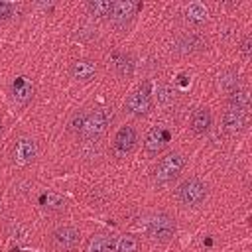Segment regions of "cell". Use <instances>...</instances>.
<instances>
[{
  "label": "cell",
  "mask_w": 252,
  "mask_h": 252,
  "mask_svg": "<svg viewBox=\"0 0 252 252\" xmlns=\"http://www.w3.org/2000/svg\"><path fill=\"white\" fill-rule=\"evenodd\" d=\"M85 252H112V238L108 234L96 232L89 238V242L85 246Z\"/></svg>",
  "instance_id": "obj_19"
},
{
  "label": "cell",
  "mask_w": 252,
  "mask_h": 252,
  "mask_svg": "<svg viewBox=\"0 0 252 252\" xmlns=\"http://www.w3.org/2000/svg\"><path fill=\"white\" fill-rule=\"evenodd\" d=\"M16 12H18V4L0 0V24H4V22H8V20H12V18L16 16Z\"/></svg>",
  "instance_id": "obj_26"
},
{
  "label": "cell",
  "mask_w": 252,
  "mask_h": 252,
  "mask_svg": "<svg viewBox=\"0 0 252 252\" xmlns=\"http://www.w3.org/2000/svg\"><path fill=\"white\" fill-rule=\"evenodd\" d=\"M39 203H41V207H43L45 211H49V213H59V211L65 209V199H63L59 193H53V191L43 193L41 199H39Z\"/></svg>",
  "instance_id": "obj_24"
},
{
  "label": "cell",
  "mask_w": 252,
  "mask_h": 252,
  "mask_svg": "<svg viewBox=\"0 0 252 252\" xmlns=\"http://www.w3.org/2000/svg\"><path fill=\"white\" fill-rule=\"evenodd\" d=\"M185 167V156L181 152H167L163 158L158 159V163L152 169V177L156 183L165 185L175 181Z\"/></svg>",
  "instance_id": "obj_4"
},
{
  "label": "cell",
  "mask_w": 252,
  "mask_h": 252,
  "mask_svg": "<svg viewBox=\"0 0 252 252\" xmlns=\"http://www.w3.org/2000/svg\"><path fill=\"white\" fill-rule=\"evenodd\" d=\"M39 154V148H37V142L30 136H22L18 138L14 144H12V150H10V158H12V163L16 165H30L35 161Z\"/></svg>",
  "instance_id": "obj_7"
},
{
  "label": "cell",
  "mask_w": 252,
  "mask_h": 252,
  "mask_svg": "<svg viewBox=\"0 0 252 252\" xmlns=\"http://www.w3.org/2000/svg\"><path fill=\"white\" fill-rule=\"evenodd\" d=\"M112 252H140V240L134 234H120L112 240Z\"/></svg>",
  "instance_id": "obj_21"
},
{
  "label": "cell",
  "mask_w": 252,
  "mask_h": 252,
  "mask_svg": "<svg viewBox=\"0 0 252 252\" xmlns=\"http://www.w3.org/2000/svg\"><path fill=\"white\" fill-rule=\"evenodd\" d=\"M217 85H219L220 91H224V93L228 94L230 91H234L236 87H240V77H238L236 71L226 69V71L219 73V77H217Z\"/></svg>",
  "instance_id": "obj_22"
},
{
  "label": "cell",
  "mask_w": 252,
  "mask_h": 252,
  "mask_svg": "<svg viewBox=\"0 0 252 252\" xmlns=\"http://www.w3.org/2000/svg\"><path fill=\"white\" fill-rule=\"evenodd\" d=\"M79 242H81V232L71 224H63L51 232V244L59 252H71L79 246Z\"/></svg>",
  "instance_id": "obj_11"
},
{
  "label": "cell",
  "mask_w": 252,
  "mask_h": 252,
  "mask_svg": "<svg viewBox=\"0 0 252 252\" xmlns=\"http://www.w3.org/2000/svg\"><path fill=\"white\" fill-rule=\"evenodd\" d=\"M10 94H12V100H14L16 104L26 106V104L32 102V98H33V94H35V87H33V83H32L30 77L20 75V77H16V79L12 81V85H10Z\"/></svg>",
  "instance_id": "obj_12"
},
{
  "label": "cell",
  "mask_w": 252,
  "mask_h": 252,
  "mask_svg": "<svg viewBox=\"0 0 252 252\" xmlns=\"http://www.w3.org/2000/svg\"><path fill=\"white\" fill-rule=\"evenodd\" d=\"M112 122L110 108H94V110H81V140H100Z\"/></svg>",
  "instance_id": "obj_1"
},
{
  "label": "cell",
  "mask_w": 252,
  "mask_h": 252,
  "mask_svg": "<svg viewBox=\"0 0 252 252\" xmlns=\"http://www.w3.org/2000/svg\"><path fill=\"white\" fill-rule=\"evenodd\" d=\"M173 49L179 55H195L207 49V37L201 32H181L173 39Z\"/></svg>",
  "instance_id": "obj_10"
},
{
  "label": "cell",
  "mask_w": 252,
  "mask_h": 252,
  "mask_svg": "<svg viewBox=\"0 0 252 252\" xmlns=\"http://www.w3.org/2000/svg\"><path fill=\"white\" fill-rule=\"evenodd\" d=\"M220 120H222L224 132H228V134H240L248 126V112L238 110L234 106H226V110L222 112Z\"/></svg>",
  "instance_id": "obj_13"
},
{
  "label": "cell",
  "mask_w": 252,
  "mask_h": 252,
  "mask_svg": "<svg viewBox=\"0 0 252 252\" xmlns=\"http://www.w3.org/2000/svg\"><path fill=\"white\" fill-rule=\"evenodd\" d=\"M0 132H2V120H0Z\"/></svg>",
  "instance_id": "obj_28"
},
{
  "label": "cell",
  "mask_w": 252,
  "mask_h": 252,
  "mask_svg": "<svg viewBox=\"0 0 252 252\" xmlns=\"http://www.w3.org/2000/svg\"><path fill=\"white\" fill-rule=\"evenodd\" d=\"M152 104H154V89H152L150 81H144L126 96L124 108L128 114L142 118L152 110Z\"/></svg>",
  "instance_id": "obj_5"
},
{
  "label": "cell",
  "mask_w": 252,
  "mask_h": 252,
  "mask_svg": "<svg viewBox=\"0 0 252 252\" xmlns=\"http://www.w3.org/2000/svg\"><path fill=\"white\" fill-rule=\"evenodd\" d=\"M112 0H91V2H87L85 4V8H87V12L91 14V16H94V18H108L110 16V12H112Z\"/></svg>",
  "instance_id": "obj_23"
},
{
  "label": "cell",
  "mask_w": 252,
  "mask_h": 252,
  "mask_svg": "<svg viewBox=\"0 0 252 252\" xmlns=\"http://www.w3.org/2000/svg\"><path fill=\"white\" fill-rule=\"evenodd\" d=\"M138 10H140V2L118 0V2L112 4V12H110L108 20H110V24H112L116 30H126V28L134 22Z\"/></svg>",
  "instance_id": "obj_8"
},
{
  "label": "cell",
  "mask_w": 252,
  "mask_h": 252,
  "mask_svg": "<svg viewBox=\"0 0 252 252\" xmlns=\"http://www.w3.org/2000/svg\"><path fill=\"white\" fill-rule=\"evenodd\" d=\"M154 98L158 100L159 106L167 108V106H171V104L177 100V91H175L171 85L161 83V85H158V89L154 91Z\"/></svg>",
  "instance_id": "obj_20"
},
{
  "label": "cell",
  "mask_w": 252,
  "mask_h": 252,
  "mask_svg": "<svg viewBox=\"0 0 252 252\" xmlns=\"http://www.w3.org/2000/svg\"><path fill=\"white\" fill-rule=\"evenodd\" d=\"M169 140H171V130L165 124H156L144 136V152L148 156H158L167 148Z\"/></svg>",
  "instance_id": "obj_9"
},
{
  "label": "cell",
  "mask_w": 252,
  "mask_h": 252,
  "mask_svg": "<svg viewBox=\"0 0 252 252\" xmlns=\"http://www.w3.org/2000/svg\"><path fill=\"white\" fill-rule=\"evenodd\" d=\"M211 126H213V114L207 106H199L197 110H193L191 120H189V128H191L193 134L203 136L211 130Z\"/></svg>",
  "instance_id": "obj_15"
},
{
  "label": "cell",
  "mask_w": 252,
  "mask_h": 252,
  "mask_svg": "<svg viewBox=\"0 0 252 252\" xmlns=\"http://www.w3.org/2000/svg\"><path fill=\"white\" fill-rule=\"evenodd\" d=\"M112 61H114V71H116L118 77L126 79V77H130L134 73L136 61H134V57L128 51H116L112 55Z\"/></svg>",
  "instance_id": "obj_16"
},
{
  "label": "cell",
  "mask_w": 252,
  "mask_h": 252,
  "mask_svg": "<svg viewBox=\"0 0 252 252\" xmlns=\"http://www.w3.org/2000/svg\"><path fill=\"white\" fill-rule=\"evenodd\" d=\"M226 98H228V106H234V108H238V110H244V112H248L250 110V104H252V94H250V91L246 89V87H236L234 91H230L228 94H226Z\"/></svg>",
  "instance_id": "obj_17"
},
{
  "label": "cell",
  "mask_w": 252,
  "mask_h": 252,
  "mask_svg": "<svg viewBox=\"0 0 252 252\" xmlns=\"http://www.w3.org/2000/svg\"><path fill=\"white\" fill-rule=\"evenodd\" d=\"M238 49H240V53L248 59V57H250V51H252V37H250V35H244L242 41H240V45H238Z\"/></svg>",
  "instance_id": "obj_27"
},
{
  "label": "cell",
  "mask_w": 252,
  "mask_h": 252,
  "mask_svg": "<svg viewBox=\"0 0 252 252\" xmlns=\"http://www.w3.org/2000/svg\"><path fill=\"white\" fill-rule=\"evenodd\" d=\"M69 73L77 83H91L96 77L98 67H96V63L93 59H77V61L71 63Z\"/></svg>",
  "instance_id": "obj_14"
},
{
  "label": "cell",
  "mask_w": 252,
  "mask_h": 252,
  "mask_svg": "<svg viewBox=\"0 0 252 252\" xmlns=\"http://www.w3.org/2000/svg\"><path fill=\"white\" fill-rule=\"evenodd\" d=\"M146 234L154 240V242H169L175 232H177V222H175V217H171L169 213L165 211H158V213H152L148 219H146Z\"/></svg>",
  "instance_id": "obj_2"
},
{
  "label": "cell",
  "mask_w": 252,
  "mask_h": 252,
  "mask_svg": "<svg viewBox=\"0 0 252 252\" xmlns=\"http://www.w3.org/2000/svg\"><path fill=\"white\" fill-rule=\"evenodd\" d=\"M81 156L85 159L100 158V142L98 140H83L81 142Z\"/></svg>",
  "instance_id": "obj_25"
},
{
  "label": "cell",
  "mask_w": 252,
  "mask_h": 252,
  "mask_svg": "<svg viewBox=\"0 0 252 252\" xmlns=\"http://www.w3.org/2000/svg\"><path fill=\"white\" fill-rule=\"evenodd\" d=\"M207 193H209V187L207 183L201 179V177H187L185 181L179 183V187L175 189V199L181 207L185 209H195L199 205L205 203L207 199Z\"/></svg>",
  "instance_id": "obj_3"
},
{
  "label": "cell",
  "mask_w": 252,
  "mask_h": 252,
  "mask_svg": "<svg viewBox=\"0 0 252 252\" xmlns=\"http://www.w3.org/2000/svg\"><path fill=\"white\" fill-rule=\"evenodd\" d=\"M136 146H138V132H136V128H134L132 124H124V126H120L118 132L114 134L110 150H112L114 158L122 159V158H126V156H130V154L136 150Z\"/></svg>",
  "instance_id": "obj_6"
},
{
  "label": "cell",
  "mask_w": 252,
  "mask_h": 252,
  "mask_svg": "<svg viewBox=\"0 0 252 252\" xmlns=\"http://www.w3.org/2000/svg\"><path fill=\"white\" fill-rule=\"evenodd\" d=\"M207 18H209V10H207V6L203 2H189L185 6V20L189 24L201 26V24L207 22Z\"/></svg>",
  "instance_id": "obj_18"
}]
</instances>
